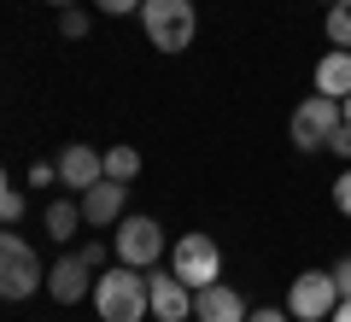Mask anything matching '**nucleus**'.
I'll use <instances>...</instances> for the list:
<instances>
[{"label":"nucleus","mask_w":351,"mask_h":322,"mask_svg":"<svg viewBox=\"0 0 351 322\" xmlns=\"http://www.w3.org/2000/svg\"><path fill=\"white\" fill-rule=\"evenodd\" d=\"M94 310H100V322H141V317L152 310L147 275H141L135 264L100 270V275H94Z\"/></svg>","instance_id":"f257e3e1"},{"label":"nucleus","mask_w":351,"mask_h":322,"mask_svg":"<svg viewBox=\"0 0 351 322\" xmlns=\"http://www.w3.org/2000/svg\"><path fill=\"white\" fill-rule=\"evenodd\" d=\"M141 30L158 53H182L193 47V30H199V12L193 0H141Z\"/></svg>","instance_id":"f03ea898"},{"label":"nucleus","mask_w":351,"mask_h":322,"mask_svg":"<svg viewBox=\"0 0 351 322\" xmlns=\"http://www.w3.org/2000/svg\"><path fill=\"white\" fill-rule=\"evenodd\" d=\"M36 287H47V270H41L36 246L0 223V299H29Z\"/></svg>","instance_id":"7ed1b4c3"},{"label":"nucleus","mask_w":351,"mask_h":322,"mask_svg":"<svg viewBox=\"0 0 351 322\" xmlns=\"http://www.w3.org/2000/svg\"><path fill=\"white\" fill-rule=\"evenodd\" d=\"M346 124V112H339V100H328V94H311L304 106H293V147L299 152H322L328 141H334V129Z\"/></svg>","instance_id":"20e7f679"},{"label":"nucleus","mask_w":351,"mask_h":322,"mask_svg":"<svg viewBox=\"0 0 351 322\" xmlns=\"http://www.w3.org/2000/svg\"><path fill=\"white\" fill-rule=\"evenodd\" d=\"M170 270L199 293V287H211L217 270H223V246H217L211 235H182V240H176V252H170Z\"/></svg>","instance_id":"39448f33"},{"label":"nucleus","mask_w":351,"mask_h":322,"mask_svg":"<svg viewBox=\"0 0 351 322\" xmlns=\"http://www.w3.org/2000/svg\"><path fill=\"white\" fill-rule=\"evenodd\" d=\"M339 305V287H334V270H304L287 293V317L293 322H322L328 310Z\"/></svg>","instance_id":"423d86ee"},{"label":"nucleus","mask_w":351,"mask_h":322,"mask_svg":"<svg viewBox=\"0 0 351 322\" xmlns=\"http://www.w3.org/2000/svg\"><path fill=\"white\" fill-rule=\"evenodd\" d=\"M117 264H135V270H152L164 252V229L152 217H117Z\"/></svg>","instance_id":"0eeeda50"},{"label":"nucleus","mask_w":351,"mask_h":322,"mask_svg":"<svg viewBox=\"0 0 351 322\" xmlns=\"http://www.w3.org/2000/svg\"><path fill=\"white\" fill-rule=\"evenodd\" d=\"M47 293H53V305H82V299H94V270L82 264V252H64L47 270Z\"/></svg>","instance_id":"6e6552de"},{"label":"nucleus","mask_w":351,"mask_h":322,"mask_svg":"<svg viewBox=\"0 0 351 322\" xmlns=\"http://www.w3.org/2000/svg\"><path fill=\"white\" fill-rule=\"evenodd\" d=\"M147 293H152V317L158 322H188L193 317V287L182 281V275H152L147 281Z\"/></svg>","instance_id":"1a4fd4ad"},{"label":"nucleus","mask_w":351,"mask_h":322,"mask_svg":"<svg viewBox=\"0 0 351 322\" xmlns=\"http://www.w3.org/2000/svg\"><path fill=\"white\" fill-rule=\"evenodd\" d=\"M123 199H129V187L112 182V176H100L94 187H82V223H88V229L117 223V217H123Z\"/></svg>","instance_id":"9d476101"},{"label":"nucleus","mask_w":351,"mask_h":322,"mask_svg":"<svg viewBox=\"0 0 351 322\" xmlns=\"http://www.w3.org/2000/svg\"><path fill=\"white\" fill-rule=\"evenodd\" d=\"M193 317H199V322H246V299H240L234 287L211 281V287L193 293Z\"/></svg>","instance_id":"9b49d317"},{"label":"nucleus","mask_w":351,"mask_h":322,"mask_svg":"<svg viewBox=\"0 0 351 322\" xmlns=\"http://www.w3.org/2000/svg\"><path fill=\"white\" fill-rule=\"evenodd\" d=\"M100 176H106V152L82 147V141L59 152V182H64V187H94Z\"/></svg>","instance_id":"f8f14e48"},{"label":"nucleus","mask_w":351,"mask_h":322,"mask_svg":"<svg viewBox=\"0 0 351 322\" xmlns=\"http://www.w3.org/2000/svg\"><path fill=\"white\" fill-rule=\"evenodd\" d=\"M316 94H328V100L351 94V47H334L322 65H316Z\"/></svg>","instance_id":"ddd939ff"},{"label":"nucleus","mask_w":351,"mask_h":322,"mask_svg":"<svg viewBox=\"0 0 351 322\" xmlns=\"http://www.w3.org/2000/svg\"><path fill=\"white\" fill-rule=\"evenodd\" d=\"M82 229V199H53L47 205V235L53 240H71Z\"/></svg>","instance_id":"4468645a"},{"label":"nucleus","mask_w":351,"mask_h":322,"mask_svg":"<svg viewBox=\"0 0 351 322\" xmlns=\"http://www.w3.org/2000/svg\"><path fill=\"white\" fill-rule=\"evenodd\" d=\"M106 176H112V182H135L141 176V152L135 147H106Z\"/></svg>","instance_id":"2eb2a0df"},{"label":"nucleus","mask_w":351,"mask_h":322,"mask_svg":"<svg viewBox=\"0 0 351 322\" xmlns=\"http://www.w3.org/2000/svg\"><path fill=\"white\" fill-rule=\"evenodd\" d=\"M328 41L334 47H351V0H334L328 6Z\"/></svg>","instance_id":"dca6fc26"},{"label":"nucleus","mask_w":351,"mask_h":322,"mask_svg":"<svg viewBox=\"0 0 351 322\" xmlns=\"http://www.w3.org/2000/svg\"><path fill=\"white\" fill-rule=\"evenodd\" d=\"M59 30H64L71 41H82V36H88V12H82V6H64V12H59Z\"/></svg>","instance_id":"f3484780"},{"label":"nucleus","mask_w":351,"mask_h":322,"mask_svg":"<svg viewBox=\"0 0 351 322\" xmlns=\"http://www.w3.org/2000/svg\"><path fill=\"white\" fill-rule=\"evenodd\" d=\"M18 217H24V194H12V187H6V194H0V223L18 229Z\"/></svg>","instance_id":"a211bd4d"},{"label":"nucleus","mask_w":351,"mask_h":322,"mask_svg":"<svg viewBox=\"0 0 351 322\" xmlns=\"http://www.w3.org/2000/svg\"><path fill=\"white\" fill-rule=\"evenodd\" d=\"M328 152H339V159H351V124L334 129V141H328Z\"/></svg>","instance_id":"6ab92c4d"},{"label":"nucleus","mask_w":351,"mask_h":322,"mask_svg":"<svg viewBox=\"0 0 351 322\" xmlns=\"http://www.w3.org/2000/svg\"><path fill=\"white\" fill-rule=\"evenodd\" d=\"M100 12H112V18H123V12H141V0H94Z\"/></svg>","instance_id":"aec40b11"},{"label":"nucleus","mask_w":351,"mask_h":322,"mask_svg":"<svg viewBox=\"0 0 351 322\" xmlns=\"http://www.w3.org/2000/svg\"><path fill=\"white\" fill-rule=\"evenodd\" d=\"M334 287H339V299H351V258L334 264Z\"/></svg>","instance_id":"412c9836"},{"label":"nucleus","mask_w":351,"mask_h":322,"mask_svg":"<svg viewBox=\"0 0 351 322\" xmlns=\"http://www.w3.org/2000/svg\"><path fill=\"white\" fill-rule=\"evenodd\" d=\"M334 205H339V211H346V217H351V170H346V176H339V182H334Z\"/></svg>","instance_id":"4be33fe9"},{"label":"nucleus","mask_w":351,"mask_h":322,"mask_svg":"<svg viewBox=\"0 0 351 322\" xmlns=\"http://www.w3.org/2000/svg\"><path fill=\"white\" fill-rule=\"evenodd\" d=\"M82 264H88V270H100V264H106V246H100V240H88V246H82Z\"/></svg>","instance_id":"5701e85b"},{"label":"nucleus","mask_w":351,"mask_h":322,"mask_svg":"<svg viewBox=\"0 0 351 322\" xmlns=\"http://www.w3.org/2000/svg\"><path fill=\"white\" fill-rule=\"evenodd\" d=\"M246 322H293V317H287V310H276V305H263V310H252Z\"/></svg>","instance_id":"b1692460"},{"label":"nucleus","mask_w":351,"mask_h":322,"mask_svg":"<svg viewBox=\"0 0 351 322\" xmlns=\"http://www.w3.org/2000/svg\"><path fill=\"white\" fill-rule=\"evenodd\" d=\"M334 322H351V299H339V310H334Z\"/></svg>","instance_id":"393cba45"},{"label":"nucleus","mask_w":351,"mask_h":322,"mask_svg":"<svg viewBox=\"0 0 351 322\" xmlns=\"http://www.w3.org/2000/svg\"><path fill=\"white\" fill-rule=\"evenodd\" d=\"M339 112H346V124H351V94H346V100H339Z\"/></svg>","instance_id":"a878e982"},{"label":"nucleus","mask_w":351,"mask_h":322,"mask_svg":"<svg viewBox=\"0 0 351 322\" xmlns=\"http://www.w3.org/2000/svg\"><path fill=\"white\" fill-rule=\"evenodd\" d=\"M47 6H59V12H64V6H76V0H47Z\"/></svg>","instance_id":"bb28decb"},{"label":"nucleus","mask_w":351,"mask_h":322,"mask_svg":"<svg viewBox=\"0 0 351 322\" xmlns=\"http://www.w3.org/2000/svg\"><path fill=\"white\" fill-rule=\"evenodd\" d=\"M0 194H6V176H0Z\"/></svg>","instance_id":"cd10ccee"},{"label":"nucleus","mask_w":351,"mask_h":322,"mask_svg":"<svg viewBox=\"0 0 351 322\" xmlns=\"http://www.w3.org/2000/svg\"><path fill=\"white\" fill-rule=\"evenodd\" d=\"M328 6H334V0H328Z\"/></svg>","instance_id":"c85d7f7f"},{"label":"nucleus","mask_w":351,"mask_h":322,"mask_svg":"<svg viewBox=\"0 0 351 322\" xmlns=\"http://www.w3.org/2000/svg\"><path fill=\"white\" fill-rule=\"evenodd\" d=\"M322 322H328V317H322Z\"/></svg>","instance_id":"c756f323"}]
</instances>
